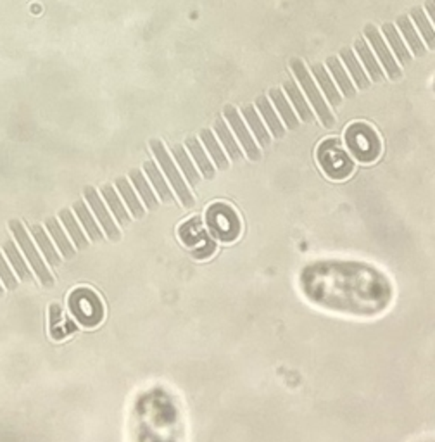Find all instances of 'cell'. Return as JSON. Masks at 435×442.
<instances>
[{"instance_id":"cell-20","label":"cell","mask_w":435,"mask_h":442,"mask_svg":"<svg viewBox=\"0 0 435 442\" xmlns=\"http://www.w3.org/2000/svg\"><path fill=\"white\" fill-rule=\"evenodd\" d=\"M256 106H258V109L261 111V114H263L264 121L268 123V126H270V132L273 134L275 138H282L285 135V128L284 125H282L280 121H278V118L275 116V111L273 108H271L270 101H268L264 95H261V97L256 101Z\"/></svg>"},{"instance_id":"cell-23","label":"cell","mask_w":435,"mask_h":442,"mask_svg":"<svg viewBox=\"0 0 435 442\" xmlns=\"http://www.w3.org/2000/svg\"><path fill=\"white\" fill-rule=\"evenodd\" d=\"M116 187H118V191L121 192V195H123V199H125V202H126V206H128L129 208V211H132V214L135 216V218H138L140 219L142 216L145 214V209H144V206L140 204V201H138L137 199V195H135V192L132 191V185L128 184V180H126V178H118V180H116Z\"/></svg>"},{"instance_id":"cell-6","label":"cell","mask_w":435,"mask_h":442,"mask_svg":"<svg viewBox=\"0 0 435 442\" xmlns=\"http://www.w3.org/2000/svg\"><path fill=\"white\" fill-rule=\"evenodd\" d=\"M11 230H12V234H14L16 241L21 244L23 251H25L26 258H28L29 265H32V268L35 270V275L40 278V282H42L45 287H52V285H54V278H52V275L49 273V268L45 267V262H43L42 258L38 256V251L35 249L33 242L29 241L28 234H26V230H25V227L21 225V221H18V219H12Z\"/></svg>"},{"instance_id":"cell-8","label":"cell","mask_w":435,"mask_h":442,"mask_svg":"<svg viewBox=\"0 0 435 442\" xmlns=\"http://www.w3.org/2000/svg\"><path fill=\"white\" fill-rule=\"evenodd\" d=\"M223 111H225V116H227L228 123H230L232 128H234V132L237 134L242 147H244V151L247 152L249 159H251V161H259V159H261V152H259V149L256 147L254 138L251 137V134L247 132L245 125L242 123V118H240V114L237 112V109H235L234 106H225Z\"/></svg>"},{"instance_id":"cell-17","label":"cell","mask_w":435,"mask_h":442,"mask_svg":"<svg viewBox=\"0 0 435 442\" xmlns=\"http://www.w3.org/2000/svg\"><path fill=\"white\" fill-rule=\"evenodd\" d=\"M187 149L190 151L192 158L195 159V162H197L199 168H201L202 176H204L206 180H212V178H214V166H212L211 162H209V159L206 158L204 151H202V147H201V142H199L195 137H188L187 138Z\"/></svg>"},{"instance_id":"cell-34","label":"cell","mask_w":435,"mask_h":442,"mask_svg":"<svg viewBox=\"0 0 435 442\" xmlns=\"http://www.w3.org/2000/svg\"><path fill=\"white\" fill-rule=\"evenodd\" d=\"M0 278H2L5 288H9V291H14V288L18 287V280H16V277L12 275L11 268L8 267V262H5L2 254H0Z\"/></svg>"},{"instance_id":"cell-7","label":"cell","mask_w":435,"mask_h":442,"mask_svg":"<svg viewBox=\"0 0 435 442\" xmlns=\"http://www.w3.org/2000/svg\"><path fill=\"white\" fill-rule=\"evenodd\" d=\"M364 35H366V38L370 40L371 47H373V51L377 52V56L380 58V62L382 66H384L385 71H387L388 78L399 79L401 76H403V73H401L399 66L396 64V61H394V56L390 54V51L387 49L385 42L382 40L378 28H375L373 25H366L364 26Z\"/></svg>"},{"instance_id":"cell-2","label":"cell","mask_w":435,"mask_h":442,"mask_svg":"<svg viewBox=\"0 0 435 442\" xmlns=\"http://www.w3.org/2000/svg\"><path fill=\"white\" fill-rule=\"evenodd\" d=\"M345 138H347V144H349L354 158L363 162L373 161L380 152V142L373 130L366 125L358 123V125L351 126L345 134Z\"/></svg>"},{"instance_id":"cell-30","label":"cell","mask_w":435,"mask_h":442,"mask_svg":"<svg viewBox=\"0 0 435 442\" xmlns=\"http://www.w3.org/2000/svg\"><path fill=\"white\" fill-rule=\"evenodd\" d=\"M129 176H132V182L135 184V187H137L138 194H140V197L144 199L145 202V208L147 209H156L158 208V199H156V195L152 194L151 187H149V184L145 182V176L142 175L140 169H132L129 171Z\"/></svg>"},{"instance_id":"cell-27","label":"cell","mask_w":435,"mask_h":442,"mask_svg":"<svg viewBox=\"0 0 435 442\" xmlns=\"http://www.w3.org/2000/svg\"><path fill=\"white\" fill-rule=\"evenodd\" d=\"M214 130H216V134H218V137H220V140L223 142L225 149L228 151V156H230L232 161H240V159H242L240 147L237 145L235 138L232 137L230 130H228V126L225 125L223 119H216Z\"/></svg>"},{"instance_id":"cell-3","label":"cell","mask_w":435,"mask_h":442,"mask_svg":"<svg viewBox=\"0 0 435 442\" xmlns=\"http://www.w3.org/2000/svg\"><path fill=\"white\" fill-rule=\"evenodd\" d=\"M290 68L292 71H294V75L297 76V82L301 83L304 92H306L308 99H310L311 104H313L314 111H316L318 118L321 119V123H323L327 128L334 126V121H335L334 114H332L330 109H328L327 104H325V99L321 97V94L318 92L316 85H314V82L311 79V75L306 69V66L302 64V61H299V59H292Z\"/></svg>"},{"instance_id":"cell-18","label":"cell","mask_w":435,"mask_h":442,"mask_svg":"<svg viewBox=\"0 0 435 442\" xmlns=\"http://www.w3.org/2000/svg\"><path fill=\"white\" fill-rule=\"evenodd\" d=\"M327 66L328 69H330V73L334 75L335 82L338 83V86H340L342 94L345 95V97H356V90H354V85L351 83V79L347 78V75H345L344 68H342L340 61H338V58H328L327 59Z\"/></svg>"},{"instance_id":"cell-22","label":"cell","mask_w":435,"mask_h":442,"mask_svg":"<svg viewBox=\"0 0 435 442\" xmlns=\"http://www.w3.org/2000/svg\"><path fill=\"white\" fill-rule=\"evenodd\" d=\"M242 114H244L245 119H247L249 126H251V130L254 132V135H256V138H258L259 144L263 145V147H268V145L271 144L270 134H268V130L263 126V123H261L259 116L256 114V109L252 108V106H245V108L242 109Z\"/></svg>"},{"instance_id":"cell-32","label":"cell","mask_w":435,"mask_h":442,"mask_svg":"<svg viewBox=\"0 0 435 442\" xmlns=\"http://www.w3.org/2000/svg\"><path fill=\"white\" fill-rule=\"evenodd\" d=\"M102 195H104V199L108 201L109 208L112 209V212H114L116 219H118L119 225H128L129 223V214L126 212V209L123 208L121 201L118 199V194H116L114 188L111 187V185H104L102 187Z\"/></svg>"},{"instance_id":"cell-24","label":"cell","mask_w":435,"mask_h":442,"mask_svg":"<svg viewBox=\"0 0 435 442\" xmlns=\"http://www.w3.org/2000/svg\"><path fill=\"white\" fill-rule=\"evenodd\" d=\"M4 251H5V254H8V258L11 259L12 267H14V270H16V273H18V277L21 278V280H25V282H32L35 277H33V273L29 271L28 265H26L25 259L21 258L19 251L16 249L14 242L9 241V238H8V242L4 244Z\"/></svg>"},{"instance_id":"cell-12","label":"cell","mask_w":435,"mask_h":442,"mask_svg":"<svg viewBox=\"0 0 435 442\" xmlns=\"http://www.w3.org/2000/svg\"><path fill=\"white\" fill-rule=\"evenodd\" d=\"M284 88H285V92H287L288 99L292 101V104H294V108L297 109V112H299V116H301L302 121L313 123L314 121V114H313V111L310 109V106L306 104L304 97H302L301 90L297 88V83H294V82H290V79H288V82H285Z\"/></svg>"},{"instance_id":"cell-35","label":"cell","mask_w":435,"mask_h":442,"mask_svg":"<svg viewBox=\"0 0 435 442\" xmlns=\"http://www.w3.org/2000/svg\"><path fill=\"white\" fill-rule=\"evenodd\" d=\"M425 8H427L428 14H430L432 21H434L435 25V0H427V2H425Z\"/></svg>"},{"instance_id":"cell-16","label":"cell","mask_w":435,"mask_h":442,"mask_svg":"<svg viewBox=\"0 0 435 442\" xmlns=\"http://www.w3.org/2000/svg\"><path fill=\"white\" fill-rule=\"evenodd\" d=\"M384 33H385V36H387L388 43H390V47H393L394 54H396L397 59H399L401 64L410 66L411 64V56H410V52H408V47L404 45V42L401 40V36H399V33H397V29L394 28L393 23H387V25H384Z\"/></svg>"},{"instance_id":"cell-5","label":"cell","mask_w":435,"mask_h":442,"mask_svg":"<svg viewBox=\"0 0 435 442\" xmlns=\"http://www.w3.org/2000/svg\"><path fill=\"white\" fill-rule=\"evenodd\" d=\"M318 159H320L321 168L327 171L328 176L332 178H344L353 169V162H351L349 156L345 154L337 142H327L320 147L318 152Z\"/></svg>"},{"instance_id":"cell-28","label":"cell","mask_w":435,"mask_h":442,"mask_svg":"<svg viewBox=\"0 0 435 442\" xmlns=\"http://www.w3.org/2000/svg\"><path fill=\"white\" fill-rule=\"evenodd\" d=\"M201 138H202V142L206 144V147H208L211 158L214 159V164L218 166V169H228V158L223 154V151H221L220 145H218V142H216V138H214V135H212L211 130H208V128L202 130Z\"/></svg>"},{"instance_id":"cell-9","label":"cell","mask_w":435,"mask_h":442,"mask_svg":"<svg viewBox=\"0 0 435 442\" xmlns=\"http://www.w3.org/2000/svg\"><path fill=\"white\" fill-rule=\"evenodd\" d=\"M85 197L86 201L90 202L92 209H94V212L97 214V219L101 221V225L104 227V232L105 235H108L111 241H119L121 238V234H119L118 227H116V223L112 221L111 214L108 212V209H105L104 202L101 201V197L97 195V192H95L94 187H86L85 188Z\"/></svg>"},{"instance_id":"cell-21","label":"cell","mask_w":435,"mask_h":442,"mask_svg":"<svg viewBox=\"0 0 435 442\" xmlns=\"http://www.w3.org/2000/svg\"><path fill=\"white\" fill-rule=\"evenodd\" d=\"M270 97H271V101L275 102V106H277L278 111H280V114H282V118H284V123L287 125V128L288 130L297 128L299 126L297 116H295V112L292 111V108L288 106L287 99L284 97V92H282L280 88H271Z\"/></svg>"},{"instance_id":"cell-36","label":"cell","mask_w":435,"mask_h":442,"mask_svg":"<svg viewBox=\"0 0 435 442\" xmlns=\"http://www.w3.org/2000/svg\"><path fill=\"white\" fill-rule=\"evenodd\" d=\"M4 294V288H2V285H0V295Z\"/></svg>"},{"instance_id":"cell-33","label":"cell","mask_w":435,"mask_h":442,"mask_svg":"<svg viewBox=\"0 0 435 442\" xmlns=\"http://www.w3.org/2000/svg\"><path fill=\"white\" fill-rule=\"evenodd\" d=\"M411 18H413V21L417 23L418 29H420L421 35H423L428 47H430L432 51H435V29L432 28V25L428 23L427 14L421 11V8H414L413 11H411Z\"/></svg>"},{"instance_id":"cell-11","label":"cell","mask_w":435,"mask_h":442,"mask_svg":"<svg viewBox=\"0 0 435 442\" xmlns=\"http://www.w3.org/2000/svg\"><path fill=\"white\" fill-rule=\"evenodd\" d=\"M311 69H313V73H314V76H316V79H318V83H320V86L323 88L325 97L328 99V102H330V104L334 106L335 109L340 108L342 97L338 95L337 86L334 85V82H332V78L328 76V73L325 71V66L323 64H314Z\"/></svg>"},{"instance_id":"cell-31","label":"cell","mask_w":435,"mask_h":442,"mask_svg":"<svg viewBox=\"0 0 435 442\" xmlns=\"http://www.w3.org/2000/svg\"><path fill=\"white\" fill-rule=\"evenodd\" d=\"M61 219L62 223H64V227L68 228V234L71 235L73 242H75L76 249H86L88 247V241L85 238V235L82 234V230H79L78 223H76V218L73 216V212L69 211V209H62L61 212Z\"/></svg>"},{"instance_id":"cell-10","label":"cell","mask_w":435,"mask_h":442,"mask_svg":"<svg viewBox=\"0 0 435 442\" xmlns=\"http://www.w3.org/2000/svg\"><path fill=\"white\" fill-rule=\"evenodd\" d=\"M354 49H356L358 56H360V59L363 61L364 68H366L368 73H370L371 79H373V82H384V71L380 69V64L377 62L375 56L371 54L366 42H364L363 38H358L356 43H354Z\"/></svg>"},{"instance_id":"cell-25","label":"cell","mask_w":435,"mask_h":442,"mask_svg":"<svg viewBox=\"0 0 435 442\" xmlns=\"http://www.w3.org/2000/svg\"><path fill=\"white\" fill-rule=\"evenodd\" d=\"M45 225H47L49 232H51V235L54 237L55 244H58L59 251L62 252V256H64L66 259H71L73 256H75V247H73L71 242L68 241L66 234L62 232V228H61V225H59L58 219H55V218H47Z\"/></svg>"},{"instance_id":"cell-1","label":"cell","mask_w":435,"mask_h":442,"mask_svg":"<svg viewBox=\"0 0 435 442\" xmlns=\"http://www.w3.org/2000/svg\"><path fill=\"white\" fill-rule=\"evenodd\" d=\"M301 288L313 304L356 318L378 317L393 304L394 287L373 265L325 259L304 268Z\"/></svg>"},{"instance_id":"cell-15","label":"cell","mask_w":435,"mask_h":442,"mask_svg":"<svg viewBox=\"0 0 435 442\" xmlns=\"http://www.w3.org/2000/svg\"><path fill=\"white\" fill-rule=\"evenodd\" d=\"M397 26H399L401 33H403L404 38H406L408 45H410V49L413 51V54L418 56V58H423L427 51H425V45L421 43V38L417 35V32H414L410 18H408V16H399V18H397Z\"/></svg>"},{"instance_id":"cell-14","label":"cell","mask_w":435,"mask_h":442,"mask_svg":"<svg viewBox=\"0 0 435 442\" xmlns=\"http://www.w3.org/2000/svg\"><path fill=\"white\" fill-rule=\"evenodd\" d=\"M32 234L33 237H35L38 247L42 249L43 256H45V259L49 261V265H51V267H59V265H61V258H59L58 251H55L54 245H52L51 241H49V235L45 234V230H43L40 225H33Z\"/></svg>"},{"instance_id":"cell-19","label":"cell","mask_w":435,"mask_h":442,"mask_svg":"<svg viewBox=\"0 0 435 442\" xmlns=\"http://www.w3.org/2000/svg\"><path fill=\"white\" fill-rule=\"evenodd\" d=\"M75 211H76V216L79 218V221L83 223V227H85V230H86V234H88V237H90V241H94V242L102 241V238H104V234H102L101 228L97 227L95 219L92 218L90 211H88V208L85 206V202L76 201Z\"/></svg>"},{"instance_id":"cell-29","label":"cell","mask_w":435,"mask_h":442,"mask_svg":"<svg viewBox=\"0 0 435 442\" xmlns=\"http://www.w3.org/2000/svg\"><path fill=\"white\" fill-rule=\"evenodd\" d=\"M173 156H175V159H177L178 164H180L182 171H184L185 176H187L188 184H190L192 187H197L199 180H201V176H199L197 169L194 168L192 161L188 159L185 149L182 147V145H173Z\"/></svg>"},{"instance_id":"cell-13","label":"cell","mask_w":435,"mask_h":442,"mask_svg":"<svg viewBox=\"0 0 435 442\" xmlns=\"http://www.w3.org/2000/svg\"><path fill=\"white\" fill-rule=\"evenodd\" d=\"M340 58H342V61L345 62V66H347V69L351 71V75H353L354 83H356V85L360 86L361 90H366L368 86H370V82H368L364 69L361 68V64L358 62L356 56L353 54V49H349V47L342 49Z\"/></svg>"},{"instance_id":"cell-4","label":"cell","mask_w":435,"mask_h":442,"mask_svg":"<svg viewBox=\"0 0 435 442\" xmlns=\"http://www.w3.org/2000/svg\"><path fill=\"white\" fill-rule=\"evenodd\" d=\"M151 149H152V152H154L156 158H158L161 168L164 169L166 176H168V180L171 182V185H173V188H175V192H177V195L180 197L182 204H184L185 208H192V206H194V197H192L190 191L187 188V184H185L184 178L180 176V173H178L177 166L173 164L171 158H169L168 152H166L162 142L161 140H151Z\"/></svg>"},{"instance_id":"cell-26","label":"cell","mask_w":435,"mask_h":442,"mask_svg":"<svg viewBox=\"0 0 435 442\" xmlns=\"http://www.w3.org/2000/svg\"><path fill=\"white\" fill-rule=\"evenodd\" d=\"M144 169L145 173L149 175V178H151L152 185H154V188L158 191L159 197H161L162 202H171L173 201V192L169 191V187L166 185L164 178H162V175L159 173V168L156 166L154 161H147L144 164Z\"/></svg>"}]
</instances>
